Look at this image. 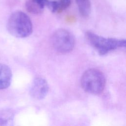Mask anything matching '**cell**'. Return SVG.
Listing matches in <instances>:
<instances>
[{"label":"cell","mask_w":126,"mask_h":126,"mask_svg":"<svg viewBox=\"0 0 126 126\" xmlns=\"http://www.w3.org/2000/svg\"><path fill=\"white\" fill-rule=\"evenodd\" d=\"M7 27L11 35L19 38L28 37L32 32V24L30 17L21 11L11 14L8 19Z\"/></svg>","instance_id":"cell-1"},{"label":"cell","mask_w":126,"mask_h":126,"mask_svg":"<svg viewBox=\"0 0 126 126\" xmlns=\"http://www.w3.org/2000/svg\"><path fill=\"white\" fill-rule=\"evenodd\" d=\"M85 36L90 45L101 55L126 46L125 39L105 38L90 31L86 32Z\"/></svg>","instance_id":"cell-2"},{"label":"cell","mask_w":126,"mask_h":126,"mask_svg":"<svg viewBox=\"0 0 126 126\" xmlns=\"http://www.w3.org/2000/svg\"><path fill=\"white\" fill-rule=\"evenodd\" d=\"M81 85L85 92L94 94H99L103 92L105 87L104 75L98 69H88L82 75Z\"/></svg>","instance_id":"cell-3"},{"label":"cell","mask_w":126,"mask_h":126,"mask_svg":"<svg viewBox=\"0 0 126 126\" xmlns=\"http://www.w3.org/2000/svg\"><path fill=\"white\" fill-rule=\"evenodd\" d=\"M52 44L54 49L61 53H67L74 47L75 38L71 32L64 29L56 31L51 37Z\"/></svg>","instance_id":"cell-4"},{"label":"cell","mask_w":126,"mask_h":126,"mask_svg":"<svg viewBox=\"0 0 126 126\" xmlns=\"http://www.w3.org/2000/svg\"><path fill=\"white\" fill-rule=\"evenodd\" d=\"M48 91L49 85L47 81L43 78L36 77L32 82L30 94L33 98L40 100L46 96Z\"/></svg>","instance_id":"cell-5"},{"label":"cell","mask_w":126,"mask_h":126,"mask_svg":"<svg viewBox=\"0 0 126 126\" xmlns=\"http://www.w3.org/2000/svg\"><path fill=\"white\" fill-rule=\"evenodd\" d=\"M12 72L6 65L0 63V90L8 88L12 80Z\"/></svg>","instance_id":"cell-6"},{"label":"cell","mask_w":126,"mask_h":126,"mask_svg":"<svg viewBox=\"0 0 126 126\" xmlns=\"http://www.w3.org/2000/svg\"><path fill=\"white\" fill-rule=\"evenodd\" d=\"M26 8L31 13L38 14L43 12L44 7L37 0H28L26 2Z\"/></svg>","instance_id":"cell-7"},{"label":"cell","mask_w":126,"mask_h":126,"mask_svg":"<svg viewBox=\"0 0 126 126\" xmlns=\"http://www.w3.org/2000/svg\"><path fill=\"white\" fill-rule=\"evenodd\" d=\"M79 11L83 17H87L91 12V5L90 0H75Z\"/></svg>","instance_id":"cell-8"},{"label":"cell","mask_w":126,"mask_h":126,"mask_svg":"<svg viewBox=\"0 0 126 126\" xmlns=\"http://www.w3.org/2000/svg\"><path fill=\"white\" fill-rule=\"evenodd\" d=\"M59 13L68 8L71 3V0H59L58 1Z\"/></svg>","instance_id":"cell-9"}]
</instances>
